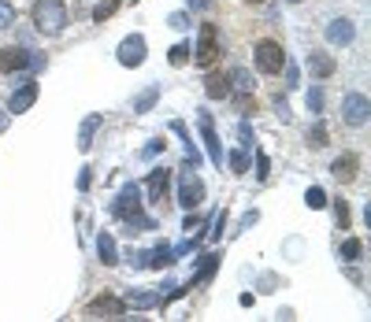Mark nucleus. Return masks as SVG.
I'll use <instances>...</instances> for the list:
<instances>
[{
    "label": "nucleus",
    "mask_w": 371,
    "mask_h": 322,
    "mask_svg": "<svg viewBox=\"0 0 371 322\" xmlns=\"http://www.w3.org/2000/svg\"><path fill=\"white\" fill-rule=\"evenodd\" d=\"M63 19H67L63 0H38V4H34V23H38L41 34H60Z\"/></svg>",
    "instance_id": "1"
},
{
    "label": "nucleus",
    "mask_w": 371,
    "mask_h": 322,
    "mask_svg": "<svg viewBox=\"0 0 371 322\" xmlns=\"http://www.w3.org/2000/svg\"><path fill=\"white\" fill-rule=\"evenodd\" d=\"M256 67L264 71V75H278V71L286 67V52H283V45L278 41H256Z\"/></svg>",
    "instance_id": "2"
},
{
    "label": "nucleus",
    "mask_w": 371,
    "mask_h": 322,
    "mask_svg": "<svg viewBox=\"0 0 371 322\" xmlns=\"http://www.w3.org/2000/svg\"><path fill=\"white\" fill-rule=\"evenodd\" d=\"M219 60V45H215V26L204 23L201 26V45H197V63L201 67H212V63Z\"/></svg>",
    "instance_id": "3"
},
{
    "label": "nucleus",
    "mask_w": 371,
    "mask_h": 322,
    "mask_svg": "<svg viewBox=\"0 0 371 322\" xmlns=\"http://www.w3.org/2000/svg\"><path fill=\"white\" fill-rule=\"evenodd\" d=\"M119 315H123V304L115 297H97L86 308V319H119Z\"/></svg>",
    "instance_id": "4"
},
{
    "label": "nucleus",
    "mask_w": 371,
    "mask_h": 322,
    "mask_svg": "<svg viewBox=\"0 0 371 322\" xmlns=\"http://www.w3.org/2000/svg\"><path fill=\"white\" fill-rule=\"evenodd\" d=\"M119 60L126 63V67H138V63L145 60V38H141V34H134V38H126V41H123Z\"/></svg>",
    "instance_id": "5"
},
{
    "label": "nucleus",
    "mask_w": 371,
    "mask_h": 322,
    "mask_svg": "<svg viewBox=\"0 0 371 322\" xmlns=\"http://www.w3.org/2000/svg\"><path fill=\"white\" fill-rule=\"evenodd\" d=\"M357 171H360V160H357L352 152H346V156H338V160H334V178L346 182V186L357 178Z\"/></svg>",
    "instance_id": "6"
},
{
    "label": "nucleus",
    "mask_w": 371,
    "mask_h": 322,
    "mask_svg": "<svg viewBox=\"0 0 371 322\" xmlns=\"http://www.w3.org/2000/svg\"><path fill=\"white\" fill-rule=\"evenodd\" d=\"M346 119H349L352 126H364L368 123V100L360 97V93L346 97Z\"/></svg>",
    "instance_id": "7"
},
{
    "label": "nucleus",
    "mask_w": 371,
    "mask_h": 322,
    "mask_svg": "<svg viewBox=\"0 0 371 322\" xmlns=\"http://www.w3.org/2000/svg\"><path fill=\"white\" fill-rule=\"evenodd\" d=\"M204 93L212 97V100H223L230 93V78L227 75H219V71H208V78H204Z\"/></svg>",
    "instance_id": "8"
},
{
    "label": "nucleus",
    "mask_w": 371,
    "mask_h": 322,
    "mask_svg": "<svg viewBox=\"0 0 371 322\" xmlns=\"http://www.w3.org/2000/svg\"><path fill=\"white\" fill-rule=\"evenodd\" d=\"M178 200H182V208H197L204 200V186L197 178H186L182 182V197H178Z\"/></svg>",
    "instance_id": "9"
},
{
    "label": "nucleus",
    "mask_w": 371,
    "mask_h": 322,
    "mask_svg": "<svg viewBox=\"0 0 371 322\" xmlns=\"http://www.w3.org/2000/svg\"><path fill=\"white\" fill-rule=\"evenodd\" d=\"M167 182H171V174L167 171H152V178H149V193H152V204H164V197H167Z\"/></svg>",
    "instance_id": "10"
},
{
    "label": "nucleus",
    "mask_w": 371,
    "mask_h": 322,
    "mask_svg": "<svg viewBox=\"0 0 371 322\" xmlns=\"http://www.w3.org/2000/svg\"><path fill=\"white\" fill-rule=\"evenodd\" d=\"M23 63H26V52L23 49H0V71H4V75L19 71Z\"/></svg>",
    "instance_id": "11"
},
{
    "label": "nucleus",
    "mask_w": 371,
    "mask_h": 322,
    "mask_svg": "<svg viewBox=\"0 0 371 322\" xmlns=\"http://www.w3.org/2000/svg\"><path fill=\"white\" fill-rule=\"evenodd\" d=\"M34 97H38V82H26L19 93L12 97V112H26V108L34 104Z\"/></svg>",
    "instance_id": "12"
},
{
    "label": "nucleus",
    "mask_w": 371,
    "mask_h": 322,
    "mask_svg": "<svg viewBox=\"0 0 371 322\" xmlns=\"http://www.w3.org/2000/svg\"><path fill=\"white\" fill-rule=\"evenodd\" d=\"M119 215H123V219L138 215V189H126V193H123V200H119Z\"/></svg>",
    "instance_id": "13"
},
{
    "label": "nucleus",
    "mask_w": 371,
    "mask_h": 322,
    "mask_svg": "<svg viewBox=\"0 0 371 322\" xmlns=\"http://www.w3.org/2000/svg\"><path fill=\"white\" fill-rule=\"evenodd\" d=\"M331 41L338 45V41H352V26L349 23H334L331 26Z\"/></svg>",
    "instance_id": "14"
},
{
    "label": "nucleus",
    "mask_w": 371,
    "mask_h": 322,
    "mask_svg": "<svg viewBox=\"0 0 371 322\" xmlns=\"http://www.w3.org/2000/svg\"><path fill=\"white\" fill-rule=\"evenodd\" d=\"M115 8H119V0H104V4H101V8H97V12H93V19H97V23H104L108 15L115 12Z\"/></svg>",
    "instance_id": "15"
},
{
    "label": "nucleus",
    "mask_w": 371,
    "mask_h": 322,
    "mask_svg": "<svg viewBox=\"0 0 371 322\" xmlns=\"http://www.w3.org/2000/svg\"><path fill=\"white\" fill-rule=\"evenodd\" d=\"M309 145H312V149H323V145H327V130H323V126H315V130L309 134Z\"/></svg>",
    "instance_id": "16"
},
{
    "label": "nucleus",
    "mask_w": 371,
    "mask_h": 322,
    "mask_svg": "<svg viewBox=\"0 0 371 322\" xmlns=\"http://www.w3.org/2000/svg\"><path fill=\"white\" fill-rule=\"evenodd\" d=\"M323 204H327V193H323V189H309V208H323Z\"/></svg>",
    "instance_id": "17"
},
{
    "label": "nucleus",
    "mask_w": 371,
    "mask_h": 322,
    "mask_svg": "<svg viewBox=\"0 0 371 322\" xmlns=\"http://www.w3.org/2000/svg\"><path fill=\"white\" fill-rule=\"evenodd\" d=\"M189 60V52H186V45H175V49H171V63H175V67H182V63Z\"/></svg>",
    "instance_id": "18"
},
{
    "label": "nucleus",
    "mask_w": 371,
    "mask_h": 322,
    "mask_svg": "<svg viewBox=\"0 0 371 322\" xmlns=\"http://www.w3.org/2000/svg\"><path fill=\"white\" fill-rule=\"evenodd\" d=\"M230 163H234V167H230L234 174H246V171H249V160H246V152H234V160H230Z\"/></svg>",
    "instance_id": "19"
},
{
    "label": "nucleus",
    "mask_w": 371,
    "mask_h": 322,
    "mask_svg": "<svg viewBox=\"0 0 371 322\" xmlns=\"http://www.w3.org/2000/svg\"><path fill=\"white\" fill-rule=\"evenodd\" d=\"M334 211H338V226L346 230V226H349V204H346V200H338V204H334Z\"/></svg>",
    "instance_id": "20"
},
{
    "label": "nucleus",
    "mask_w": 371,
    "mask_h": 322,
    "mask_svg": "<svg viewBox=\"0 0 371 322\" xmlns=\"http://www.w3.org/2000/svg\"><path fill=\"white\" fill-rule=\"evenodd\" d=\"M342 260H360V241H349L342 248Z\"/></svg>",
    "instance_id": "21"
},
{
    "label": "nucleus",
    "mask_w": 371,
    "mask_h": 322,
    "mask_svg": "<svg viewBox=\"0 0 371 322\" xmlns=\"http://www.w3.org/2000/svg\"><path fill=\"white\" fill-rule=\"evenodd\" d=\"M101 260H104V263H115V256H112V237H101Z\"/></svg>",
    "instance_id": "22"
},
{
    "label": "nucleus",
    "mask_w": 371,
    "mask_h": 322,
    "mask_svg": "<svg viewBox=\"0 0 371 322\" xmlns=\"http://www.w3.org/2000/svg\"><path fill=\"white\" fill-rule=\"evenodd\" d=\"M12 19H15V12H12V8H8V4H4V0H0V26H8Z\"/></svg>",
    "instance_id": "23"
},
{
    "label": "nucleus",
    "mask_w": 371,
    "mask_h": 322,
    "mask_svg": "<svg viewBox=\"0 0 371 322\" xmlns=\"http://www.w3.org/2000/svg\"><path fill=\"white\" fill-rule=\"evenodd\" d=\"M315 71H320V75H331V60L320 56V60H315Z\"/></svg>",
    "instance_id": "24"
},
{
    "label": "nucleus",
    "mask_w": 371,
    "mask_h": 322,
    "mask_svg": "<svg viewBox=\"0 0 371 322\" xmlns=\"http://www.w3.org/2000/svg\"><path fill=\"white\" fill-rule=\"evenodd\" d=\"M234 78H238L241 89H249V75H246V71H234Z\"/></svg>",
    "instance_id": "25"
},
{
    "label": "nucleus",
    "mask_w": 371,
    "mask_h": 322,
    "mask_svg": "<svg viewBox=\"0 0 371 322\" xmlns=\"http://www.w3.org/2000/svg\"><path fill=\"white\" fill-rule=\"evenodd\" d=\"M193 4H197V8H204V4H212V0H193Z\"/></svg>",
    "instance_id": "26"
},
{
    "label": "nucleus",
    "mask_w": 371,
    "mask_h": 322,
    "mask_svg": "<svg viewBox=\"0 0 371 322\" xmlns=\"http://www.w3.org/2000/svg\"><path fill=\"white\" fill-rule=\"evenodd\" d=\"M246 4H264V0H246Z\"/></svg>",
    "instance_id": "27"
},
{
    "label": "nucleus",
    "mask_w": 371,
    "mask_h": 322,
    "mask_svg": "<svg viewBox=\"0 0 371 322\" xmlns=\"http://www.w3.org/2000/svg\"><path fill=\"white\" fill-rule=\"evenodd\" d=\"M294 4H297V0H294Z\"/></svg>",
    "instance_id": "28"
}]
</instances>
